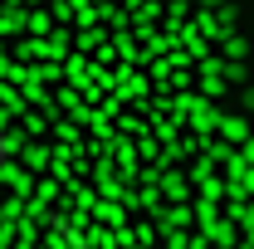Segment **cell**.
<instances>
[{
  "mask_svg": "<svg viewBox=\"0 0 254 249\" xmlns=\"http://www.w3.org/2000/svg\"><path fill=\"white\" fill-rule=\"evenodd\" d=\"M225 54H230V59H245V54H250V44H245L240 34H230V39H225Z\"/></svg>",
  "mask_w": 254,
  "mask_h": 249,
  "instance_id": "1",
  "label": "cell"
},
{
  "mask_svg": "<svg viewBox=\"0 0 254 249\" xmlns=\"http://www.w3.org/2000/svg\"><path fill=\"white\" fill-rule=\"evenodd\" d=\"M225 137H235V142H245V137H250V132H245V123H240V118H225Z\"/></svg>",
  "mask_w": 254,
  "mask_h": 249,
  "instance_id": "2",
  "label": "cell"
}]
</instances>
